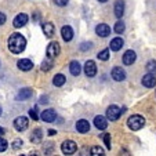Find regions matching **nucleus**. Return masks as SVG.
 <instances>
[{"mask_svg": "<svg viewBox=\"0 0 156 156\" xmlns=\"http://www.w3.org/2000/svg\"><path fill=\"white\" fill-rule=\"evenodd\" d=\"M27 47V39L21 33H12L9 37V50L14 54H20Z\"/></svg>", "mask_w": 156, "mask_h": 156, "instance_id": "f257e3e1", "label": "nucleus"}, {"mask_svg": "<svg viewBox=\"0 0 156 156\" xmlns=\"http://www.w3.org/2000/svg\"><path fill=\"white\" fill-rule=\"evenodd\" d=\"M127 126H129V129L133 130V131L141 130L142 127L145 126V119L142 118L141 115H133V116H130L129 120H127Z\"/></svg>", "mask_w": 156, "mask_h": 156, "instance_id": "f03ea898", "label": "nucleus"}, {"mask_svg": "<svg viewBox=\"0 0 156 156\" xmlns=\"http://www.w3.org/2000/svg\"><path fill=\"white\" fill-rule=\"evenodd\" d=\"M120 115H122V109L119 108L118 105H111L106 109V119L111 122L118 120V119L120 118Z\"/></svg>", "mask_w": 156, "mask_h": 156, "instance_id": "7ed1b4c3", "label": "nucleus"}, {"mask_svg": "<svg viewBox=\"0 0 156 156\" xmlns=\"http://www.w3.org/2000/svg\"><path fill=\"white\" fill-rule=\"evenodd\" d=\"M76 149H77V145H76V142L72 141V140H66V141H64L61 145V151L65 155H73V153L76 152Z\"/></svg>", "mask_w": 156, "mask_h": 156, "instance_id": "20e7f679", "label": "nucleus"}, {"mask_svg": "<svg viewBox=\"0 0 156 156\" xmlns=\"http://www.w3.org/2000/svg\"><path fill=\"white\" fill-rule=\"evenodd\" d=\"M46 53H47V57L48 58H55V57L59 55V53H61V47H59V44L57 43V41H51L50 44L47 46V50H46Z\"/></svg>", "mask_w": 156, "mask_h": 156, "instance_id": "39448f33", "label": "nucleus"}, {"mask_svg": "<svg viewBox=\"0 0 156 156\" xmlns=\"http://www.w3.org/2000/svg\"><path fill=\"white\" fill-rule=\"evenodd\" d=\"M84 73L87 77H94L97 75V65H95L94 61L88 59L84 64Z\"/></svg>", "mask_w": 156, "mask_h": 156, "instance_id": "423d86ee", "label": "nucleus"}, {"mask_svg": "<svg viewBox=\"0 0 156 156\" xmlns=\"http://www.w3.org/2000/svg\"><path fill=\"white\" fill-rule=\"evenodd\" d=\"M111 76H112V79L115 82H123L126 79V72H124V69L122 66H115L112 69V72H111Z\"/></svg>", "mask_w": 156, "mask_h": 156, "instance_id": "0eeeda50", "label": "nucleus"}, {"mask_svg": "<svg viewBox=\"0 0 156 156\" xmlns=\"http://www.w3.org/2000/svg\"><path fill=\"white\" fill-rule=\"evenodd\" d=\"M28 126H29V120H28V118H25V116H18V118L14 120V127L18 130V131L27 130Z\"/></svg>", "mask_w": 156, "mask_h": 156, "instance_id": "6e6552de", "label": "nucleus"}, {"mask_svg": "<svg viewBox=\"0 0 156 156\" xmlns=\"http://www.w3.org/2000/svg\"><path fill=\"white\" fill-rule=\"evenodd\" d=\"M141 83H142V86H145V87H148V88L155 87V84H156V76H155V73L144 75Z\"/></svg>", "mask_w": 156, "mask_h": 156, "instance_id": "1a4fd4ad", "label": "nucleus"}, {"mask_svg": "<svg viewBox=\"0 0 156 156\" xmlns=\"http://www.w3.org/2000/svg\"><path fill=\"white\" fill-rule=\"evenodd\" d=\"M57 118V113L54 109H46V111H43L41 112V120L46 122V123H51V122H54Z\"/></svg>", "mask_w": 156, "mask_h": 156, "instance_id": "9d476101", "label": "nucleus"}, {"mask_svg": "<svg viewBox=\"0 0 156 156\" xmlns=\"http://www.w3.org/2000/svg\"><path fill=\"white\" fill-rule=\"evenodd\" d=\"M95 33H97L100 37H106V36H109V33H111V28L106 24H100L95 27Z\"/></svg>", "mask_w": 156, "mask_h": 156, "instance_id": "9b49d317", "label": "nucleus"}, {"mask_svg": "<svg viewBox=\"0 0 156 156\" xmlns=\"http://www.w3.org/2000/svg\"><path fill=\"white\" fill-rule=\"evenodd\" d=\"M28 22V15L27 14H18L17 17L14 18V21H12V25H14L15 28H22L25 27Z\"/></svg>", "mask_w": 156, "mask_h": 156, "instance_id": "f8f14e48", "label": "nucleus"}, {"mask_svg": "<svg viewBox=\"0 0 156 156\" xmlns=\"http://www.w3.org/2000/svg\"><path fill=\"white\" fill-rule=\"evenodd\" d=\"M136 58H137V54L134 53L133 50H127L123 55V64L124 65H133L136 62Z\"/></svg>", "mask_w": 156, "mask_h": 156, "instance_id": "ddd939ff", "label": "nucleus"}, {"mask_svg": "<svg viewBox=\"0 0 156 156\" xmlns=\"http://www.w3.org/2000/svg\"><path fill=\"white\" fill-rule=\"evenodd\" d=\"M94 126L97 127L98 130H105L108 127V119L105 116H95L94 118Z\"/></svg>", "mask_w": 156, "mask_h": 156, "instance_id": "4468645a", "label": "nucleus"}, {"mask_svg": "<svg viewBox=\"0 0 156 156\" xmlns=\"http://www.w3.org/2000/svg\"><path fill=\"white\" fill-rule=\"evenodd\" d=\"M61 35L65 41H71L72 39H73V29H72L69 25H65L61 29Z\"/></svg>", "mask_w": 156, "mask_h": 156, "instance_id": "2eb2a0df", "label": "nucleus"}, {"mask_svg": "<svg viewBox=\"0 0 156 156\" xmlns=\"http://www.w3.org/2000/svg\"><path fill=\"white\" fill-rule=\"evenodd\" d=\"M17 65H18V68H20L21 71H24V72H28V71H30V69L33 68V62L30 61V59H28V58L20 59Z\"/></svg>", "mask_w": 156, "mask_h": 156, "instance_id": "dca6fc26", "label": "nucleus"}, {"mask_svg": "<svg viewBox=\"0 0 156 156\" xmlns=\"http://www.w3.org/2000/svg\"><path fill=\"white\" fill-rule=\"evenodd\" d=\"M76 130L79 133H82V134L88 133V130H90V123H88L86 119H80V120H77V123H76Z\"/></svg>", "mask_w": 156, "mask_h": 156, "instance_id": "f3484780", "label": "nucleus"}, {"mask_svg": "<svg viewBox=\"0 0 156 156\" xmlns=\"http://www.w3.org/2000/svg\"><path fill=\"white\" fill-rule=\"evenodd\" d=\"M113 11H115V15L118 18H122L124 14V2L123 0H116L115 7H113Z\"/></svg>", "mask_w": 156, "mask_h": 156, "instance_id": "a211bd4d", "label": "nucleus"}, {"mask_svg": "<svg viewBox=\"0 0 156 156\" xmlns=\"http://www.w3.org/2000/svg\"><path fill=\"white\" fill-rule=\"evenodd\" d=\"M32 95H33V91L30 90V88H22V90L18 93L17 100L18 101H27V100H29Z\"/></svg>", "mask_w": 156, "mask_h": 156, "instance_id": "6ab92c4d", "label": "nucleus"}, {"mask_svg": "<svg viewBox=\"0 0 156 156\" xmlns=\"http://www.w3.org/2000/svg\"><path fill=\"white\" fill-rule=\"evenodd\" d=\"M124 46V41L122 37H115L111 40V50L112 51H119Z\"/></svg>", "mask_w": 156, "mask_h": 156, "instance_id": "aec40b11", "label": "nucleus"}, {"mask_svg": "<svg viewBox=\"0 0 156 156\" xmlns=\"http://www.w3.org/2000/svg\"><path fill=\"white\" fill-rule=\"evenodd\" d=\"M41 28H43V32L47 37H51L54 35V32H55V27H54L53 22H46V24H43Z\"/></svg>", "mask_w": 156, "mask_h": 156, "instance_id": "412c9836", "label": "nucleus"}, {"mask_svg": "<svg viewBox=\"0 0 156 156\" xmlns=\"http://www.w3.org/2000/svg\"><path fill=\"white\" fill-rule=\"evenodd\" d=\"M69 71H71V73L73 76H79L80 72H82V66H80V64L77 61H72L69 64Z\"/></svg>", "mask_w": 156, "mask_h": 156, "instance_id": "4be33fe9", "label": "nucleus"}, {"mask_svg": "<svg viewBox=\"0 0 156 156\" xmlns=\"http://www.w3.org/2000/svg\"><path fill=\"white\" fill-rule=\"evenodd\" d=\"M65 82H66V77H65L62 73H57L55 76H54V79H53V84L57 86V87H61V86H64Z\"/></svg>", "mask_w": 156, "mask_h": 156, "instance_id": "5701e85b", "label": "nucleus"}, {"mask_svg": "<svg viewBox=\"0 0 156 156\" xmlns=\"http://www.w3.org/2000/svg\"><path fill=\"white\" fill-rule=\"evenodd\" d=\"M41 137H43V133H41L40 129H36L35 131L32 133V136H30V141L33 142V144H39V142L41 141Z\"/></svg>", "mask_w": 156, "mask_h": 156, "instance_id": "b1692460", "label": "nucleus"}, {"mask_svg": "<svg viewBox=\"0 0 156 156\" xmlns=\"http://www.w3.org/2000/svg\"><path fill=\"white\" fill-rule=\"evenodd\" d=\"M53 68V58H46L43 62H41V69L43 71H50V69Z\"/></svg>", "mask_w": 156, "mask_h": 156, "instance_id": "393cba45", "label": "nucleus"}, {"mask_svg": "<svg viewBox=\"0 0 156 156\" xmlns=\"http://www.w3.org/2000/svg\"><path fill=\"white\" fill-rule=\"evenodd\" d=\"M147 71L149 72V73H156V61L155 59H151L147 64Z\"/></svg>", "mask_w": 156, "mask_h": 156, "instance_id": "a878e982", "label": "nucleus"}, {"mask_svg": "<svg viewBox=\"0 0 156 156\" xmlns=\"http://www.w3.org/2000/svg\"><path fill=\"white\" fill-rule=\"evenodd\" d=\"M124 29H126V27H124V24L122 22V21H118L115 24V32L118 33V35H120V33L124 32Z\"/></svg>", "mask_w": 156, "mask_h": 156, "instance_id": "bb28decb", "label": "nucleus"}, {"mask_svg": "<svg viewBox=\"0 0 156 156\" xmlns=\"http://www.w3.org/2000/svg\"><path fill=\"white\" fill-rule=\"evenodd\" d=\"M97 57H98V59H101V61H108V58H109V50H108V48H105V50L100 51Z\"/></svg>", "mask_w": 156, "mask_h": 156, "instance_id": "cd10ccee", "label": "nucleus"}, {"mask_svg": "<svg viewBox=\"0 0 156 156\" xmlns=\"http://www.w3.org/2000/svg\"><path fill=\"white\" fill-rule=\"evenodd\" d=\"M91 155H94V156L104 155V149L101 147H93L91 148Z\"/></svg>", "mask_w": 156, "mask_h": 156, "instance_id": "c85d7f7f", "label": "nucleus"}, {"mask_svg": "<svg viewBox=\"0 0 156 156\" xmlns=\"http://www.w3.org/2000/svg\"><path fill=\"white\" fill-rule=\"evenodd\" d=\"M104 142H105L106 148H108V149H111V134H108V133H105V134H104Z\"/></svg>", "mask_w": 156, "mask_h": 156, "instance_id": "c756f323", "label": "nucleus"}, {"mask_svg": "<svg viewBox=\"0 0 156 156\" xmlns=\"http://www.w3.org/2000/svg\"><path fill=\"white\" fill-rule=\"evenodd\" d=\"M9 148V144L4 138H0V152H4V151Z\"/></svg>", "mask_w": 156, "mask_h": 156, "instance_id": "7c9ffc66", "label": "nucleus"}, {"mask_svg": "<svg viewBox=\"0 0 156 156\" xmlns=\"http://www.w3.org/2000/svg\"><path fill=\"white\" fill-rule=\"evenodd\" d=\"M29 116L33 119V120H37V119H39V116H37V109H36V108H32V109H30V111H29Z\"/></svg>", "mask_w": 156, "mask_h": 156, "instance_id": "2f4dec72", "label": "nucleus"}, {"mask_svg": "<svg viewBox=\"0 0 156 156\" xmlns=\"http://www.w3.org/2000/svg\"><path fill=\"white\" fill-rule=\"evenodd\" d=\"M68 2H69V0H54V3H55L57 6H59V7L66 6V4H68Z\"/></svg>", "mask_w": 156, "mask_h": 156, "instance_id": "473e14b6", "label": "nucleus"}, {"mask_svg": "<svg viewBox=\"0 0 156 156\" xmlns=\"http://www.w3.org/2000/svg\"><path fill=\"white\" fill-rule=\"evenodd\" d=\"M22 144H24V142L21 141V140H15V141L12 142V148H14V149H18V148L22 147Z\"/></svg>", "mask_w": 156, "mask_h": 156, "instance_id": "72a5a7b5", "label": "nucleus"}, {"mask_svg": "<svg viewBox=\"0 0 156 156\" xmlns=\"http://www.w3.org/2000/svg\"><path fill=\"white\" fill-rule=\"evenodd\" d=\"M80 48L84 51V50H87V48H91V44L90 43H83V46H80Z\"/></svg>", "mask_w": 156, "mask_h": 156, "instance_id": "f704fd0d", "label": "nucleus"}, {"mask_svg": "<svg viewBox=\"0 0 156 156\" xmlns=\"http://www.w3.org/2000/svg\"><path fill=\"white\" fill-rule=\"evenodd\" d=\"M4 22H6V15L3 12H0V25H3Z\"/></svg>", "mask_w": 156, "mask_h": 156, "instance_id": "c9c22d12", "label": "nucleus"}, {"mask_svg": "<svg viewBox=\"0 0 156 156\" xmlns=\"http://www.w3.org/2000/svg\"><path fill=\"white\" fill-rule=\"evenodd\" d=\"M54 134H57L55 130H48V136H54Z\"/></svg>", "mask_w": 156, "mask_h": 156, "instance_id": "e433bc0d", "label": "nucleus"}, {"mask_svg": "<svg viewBox=\"0 0 156 156\" xmlns=\"http://www.w3.org/2000/svg\"><path fill=\"white\" fill-rule=\"evenodd\" d=\"M40 102H44V104H46V102H47V98H46V97H41V98H40Z\"/></svg>", "mask_w": 156, "mask_h": 156, "instance_id": "4c0bfd02", "label": "nucleus"}, {"mask_svg": "<svg viewBox=\"0 0 156 156\" xmlns=\"http://www.w3.org/2000/svg\"><path fill=\"white\" fill-rule=\"evenodd\" d=\"M4 134V129H2V127H0V136H3Z\"/></svg>", "mask_w": 156, "mask_h": 156, "instance_id": "58836bf2", "label": "nucleus"}, {"mask_svg": "<svg viewBox=\"0 0 156 156\" xmlns=\"http://www.w3.org/2000/svg\"><path fill=\"white\" fill-rule=\"evenodd\" d=\"M98 2H101V3H105V2H108V0H98Z\"/></svg>", "mask_w": 156, "mask_h": 156, "instance_id": "ea45409f", "label": "nucleus"}, {"mask_svg": "<svg viewBox=\"0 0 156 156\" xmlns=\"http://www.w3.org/2000/svg\"><path fill=\"white\" fill-rule=\"evenodd\" d=\"M0 116H2V106H0Z\"/></svg>", "mask_w": 156, "mask_h": 156, "instance_id": "a19ab883", "label": "nucleus"}]
</instances>
